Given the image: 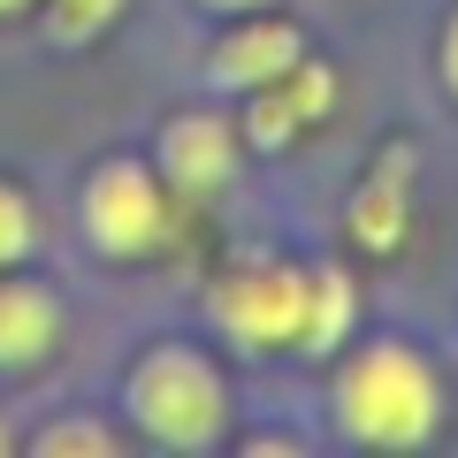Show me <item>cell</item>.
I'll return each mask as SVG.
<instances>
[{
  "label": "cell",
  "instance_id": "ba28073f",
  "mask_svg": "<svg viewBox=\"0 0 458 458\" xmlns=\"http://www.w3.org/2000/svg\"><path fill=\"white\" fill-rule=\"evenodd\" d=\"M54 328H62V313H54V298L38 283H0V360L8 367L38 360L54 344Z\"/></svg>",
  "mask_w": 458,
  "mask_h": 458
},
{
  "label": "cell",
  "instance_id": "8fae6325",
  "mask_svg": "<svg viewBox=\"0 0 458 458\" xmlns=\"http://www.w3.org/2000/svg\"><path fill=\"white\" fill-rule=\"evenodd\" d=\"M23 252H31V207H23V191L0 183V267L23 260Z\"/></svg>",
  "mask_w": 458,
  "mask_h": 458
},
{
  "label": "cell",
  "instance_id": "9a60e30c",
  "mask_svg": "<svg viewBox=\"0 0 458 458\" xmlns=\"http://www.w3.org/2000/svg\"><path fill=\"white\" fill-rule=\"evenodd\" d=\"M222 8H245V0H222Z\"/></svg>",
  "mask_w": 458,
  "mask_h": 458
},
{
  "label": "cell",
  "instance_id": "9c48e42d",
  "mask_svg": "<svg viewBox=\"0 0 458 458\" xmlns=\"http://www.w3.org/2000/svg\"><path fill=\"white\" fill-rule=\"evenodd\" d=\"M397 229H405V199H397V183L367 191L360 199V237H367V245H397Z\"/></svg>",
  "mask_w": 458,
  "mask_h": 458
},
{
  "label": "cell",
  "instance_id": "3957f363",
  "mask_svg": "<svg viewBox=\"0 0 458 458\" xmlns=\"http://www.w3.org/2000/svg\"><path fill=\"white\" fill-rule=\"evenodd\" d=\"M214 321H222L229 336H245V344H291V336H306V321H313V283L298 276V267L229 276L222 291H214Z\"/></svg>",
  "mask_w": 458,
  "mask_h": 458
},
{
  "label": "cell",
  "instance_id": "52a82bcc",
  "mask_svg": "<svg viewBox=\"0 0 458 458\" xmlns=\"http://www.w3.org/2000/svg\"><path fill=\"white\" fill-rule=\"evenodd\" d=\"M291 62H298V31H291V23H260V31H237L222 54H214V77L260 92V84H276Z\"/></svg>",
  "mask_w": 458,
  "mask_h": 458
},
{
  "label": "cell",
  "instance_id": "7c38bea8",
  "mask_svg": "<svg viewBox=\"0 0 458 458\" xmlns=\"http://www.w3.org/2000/svg\"><path fill=\"white\" fill-rule=\"evenodd\" d=\"M38 451H92V458H107V436H99L92 420H62V428H47V436H38Z\"/></svg>",
  "mask_w": 458,
  "mask_h": 458
},
{
  "label": "cell",
  "instance_id": "e0dca14e",
  "mask_svg": "<svg viewBox=\"0 0 458 458\" xmlns=\"http://www.w3.org/2000/svg\"><path fill=\"white\" fill-rule=\"evenodd\" d=\"M0 443H8V428H0Z\"/></svg>",
  "mask_w": 458,
  "mask_h": 458
},
{
  "label": "cell",
  "instance_id": "8992f818",
  "mask_svg": "<svg viewBox=\"0 0 458 458\" xmlns=\"http://www.w3.org/2000/svg\"><path fill=\"white\" fill-rule=\"evenodd\" d=\"M161 153H168V176H176L183 191H214V183L229 176V131L214 123V114H183V123H168Z\"/></svg>",
  "mask_w": 458,
  "mask_h": 458
},
{
  "label": "cell",
  "instance_id": "7a4b0ae2",
  "mask_svg": "<svg viewBox=\"0 0 458 458\" xmlns=\"http://www.w3.org/2000/svg\"><path fill=\"white\" fill-rule=\"evenodd\" d=\"M131 405L161 443H207L222 428V382H214V367L199 352L168 344V352H153L131 375Z\"/></svg>",
  "mask_w": 458,
  "mask_h": 458
},
{
  "label": "cell",
  "instance_id": "2e32d148",
  "mask_svg": "<svg viewBox=\"0 0 458 458\" xmlns=\"http://www.w3.org/2000/svg\"><path fill=\"white\" fill-rule=\"evenodd\" d=\"M0 8H16V0H0Z\"/></svg>",
  "mask_w": 458,
  "mask_h": 458
},
{
  "label": "cell",
  "instance_id": "5bb4252c",
  "mask_svg": "<svg viewBox=\"0 0 458 458\" xmlns=\"http://www.w3.org/2000/svg\"><path fill=\"white\" fill-rule=\"evenodd\" d=\"M443 69H451V84H458V23H451V38H443Z\"/></svg>",
  "mask_w": 458,
  "mask_h": 458
},
{
  "label": "cell",
  "instance_id": "30bf717a",
  "mask_svg": "<svg viewBox=\"0 0 458 458\" xmlns=\"http://www.w3.org/2000/svg\"><path fill=\"white\" fill-rule=\"evenodd\" d=\"M344 321H352V291H344V276H321V283H313V321H306V336L328 344V336H344Z\"/></svg>",
  "mask_w": 458,
  "mask_h": 458
},
{
  "label": "cell",
  "instance_id": "5b68a950",
  "mask_svg": "<svg viewBox=\"0 0 458 458\" xmlns=\"http://www.w3.org/2000/svg\"><path fill=\"white\" fill-rule=\"evenodd\" d=\"M328 92H336V77H328V69H306V62H291L276 84H260V99H252V114H245V138H252L260 153L291 146V131H298V123L328 114Z\"/></svg>",
  "mask_w": 458,
  "mask_h": 458
},
{
  "label": "cell",
  "instance_id": "4fadbf2b",
  "mask_svg": "<svg viewBox=\"0 0 458 458\" xmlns=\"http://www.w3.org/2000/svg\"><path fill=\"white\" fill-rule=\"evenodd\" d=\"M114 8H123V0H62V31H69V38H84V31H99Z\"/></svg>",
  "mask_w": 458,
  "mask_h": 458
},
{
  "label": "cell",
  "instance_id": "277c9868",
  "mask_svg": "<svg viewBox=\"0 0 458 458\" xmlns=\"http://www.w3.org/2000/svg\"><path fill=\"white\" fill-rule=\"evenodd\" d=\"M84 222L107 252H138L161 237V191L138 161H107L92 183H84Z\"/></svg>",
  "mask_w": 458,
  "mask_h": 458
},
{
  "label": "cell",
  "instance_id": "6da1fadb",
  "mask_svg": "<svg viewBox=\"0 0 458 458\" xmlns=\"http://www.w3.org/2000/svg\"><path fill=\"white\" fill-rule=\"evenodd\" d=\"M344 428L360 443H428V428H436V375L420 367V352H405V344H375V352H360L352 360V375H344Z\"/></svg>",
  "mask_w": 458,
  "mask_h": 458
}]
</instances>
